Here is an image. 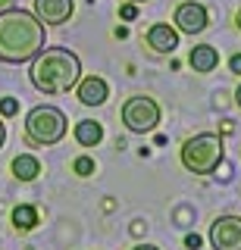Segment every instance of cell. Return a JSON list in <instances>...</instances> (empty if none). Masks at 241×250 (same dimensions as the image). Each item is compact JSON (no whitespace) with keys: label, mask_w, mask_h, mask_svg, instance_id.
<instances>
[{"label":"cell","mask_w":241,"mask_h":250,"mask_svg":"<svg viewBox=\"0 0 241 250\" xmlns=\"http://www.w3.org/2000/svg\"><path fill=\"white\" fill-rule=\"evenodd\" d=\"M119 16H122V19H126V22L138 19V6H135V3H126V6H122V10H119Z\"/></svg>","instance_id":"obj_17"},{"label":"cell","mask_w":241,"mask_h":250,"mask_svg":"<svg viewBox=\"0 0 241 250\" xmlns=\"http://www.w3.org/2000/svg\"><path fill=\"white\" fill-rule=\"evenodd\" d=\"M3 3H6V0H0V6H3Z\"/></svg>","instance_id":"obj_25"},{"label":"cell","mask_w":241,"mask_h":250,"mask_svg":"<svg viewBox=\"0 0 241 250\" xmlns=\"http://www.w3.org/2000/svg\"><path fill=\"white\" fill-rule=\"evenodd\" d=\"M188 62H191L194 72L207 75V72H213V69L219 66V50H216V47H210V44H197L188 53Z\"/></svg>","instance_id":"obj_11"},{"label":"cell","mask_w":241,"mask_h":250,"mask_svg":"<svg viewBox=\"0 0 241 250\" xmlns=\"http://www.w3.org/2000/svg\"><path fill=\"white\" fill-rule=\"evenodd\" d=\"M173 25L185 35H200L207 25H210V16H207V6L194 3V0H185V3L175 6L173 13Z\"/></svg>","instance_id":"obj_7"},{"label":"cell","mask_w":241,"mask_h":250,"mask_svg":"<svg viewBox=\"0 0 241 250\" xmlns=\"http://www.w3.org/2000/svg\"><path fill=\"white\" fill-rule=\"evenodd\" d=\"M72 135L82 147H97L100 141H104V125L94 122V119H82V122H75Z\"/></svg>","instance_id":"obj_12"},{"label":"cell","mask_w":241,"mask_h":250,"mask_svg":"<svg viewBox=\"0 0 241 250\" xmlns=\"http://www.w3.org/2000/svg\"><path fill=\"white\" fill-rule=\"evenodd\" d=\"M160 104L147 94H135L122 104V125L131 131V135H147L160 125Z\"/></svg>","instance_id":"obj_5"},{"label":"cell","mask_w":241,"mask_h":250,"mask_svg":"<svg viewBox=\"0 0 241 250\" xmlns=\"http://www.w3.org/2000/svg\"><path fill=\"white\" fill-rule=\"evenodd\" d=\"M75 94H79V100L85 106H100L110 97V88H107V82L100 75H85L75 82Z\"/></svg>","instance_id":"obj_9"},{"label":"cell","mask_w":241,"mask_h":250,"mask_svg":"<svg viewBox=\"0 0 241 250\" xmlns=\"http://www.w3.org/2000/svg\"><path fill=\"white\" fill-rule=\"evenodd\" d=\"M229 69H232L235 75H241V53H235V57L229 60Z\"/></svg>","instance_id":"obj_18"},{"label":"cell","mask_w":241,"mask_h":250,"mask_svg":"<svg viewBox=\"0 0 241 250\" xmlns=\"http://www.w3.org/2000/svg\"><path fill=\"white\" fill-rule=\"evenodd\" d=\"M72 169H75V175H94V160L91 156H79L72 163Z\"/></svg>","instance_id":"obj_15"},{"label":"cell","mask_w":241,"mask_h":250,"mask_svg":"<svg viewBox=\"0 0 241 250\" xmlns=\"http://www.w3.org/2000/svg\"><path fill=\"white\" fill-rule=\"evenodd\" d=\"M185 244H188L191 250H197L200 247V238H197V234H188V238H185Z\"/></svg>","instance_id":"obj_19"},{"label":"cell","mask_w":241,"mask_h":250,"mask_svg":"<svg viewBox=\"0 0 241 250\" xmlns=\"http://www.w3.org/2000/svg\"><path fill=\"white\" fill-rule=\"evenodd\" d=\"M213 250H241V216H219L210 225Z\"/></svg>","instance_id":"obj_6"},{"label":"cell","mask_w":241,"mask_h":250,"mask_svg":"<svg viewBox=\"0 0 241 250\" xmlns=\"http://www.w3.org/2000/svg\"><path fill=\"white\" fill-rule=\"evenodd\" d=\"M16 113H19L16 97H3V100H0V116H16Z\"/></svg>","instance_id":"obj_16"},{"label":"cell","mask_w":241,"mask_h":250,"mask_svg":"<svg viewBox=\"0 0 241 250\" xmlns=\"http://www.w3.org/2000/svg\"><path fill=\"white\" fill-rule=\"evenodd\" d=\"M75 13L72 0H35V16L41 25H66Z\"/></svg>","instance_id":"obj_8"},{"label":"cell","mask_w":241,"mask_h":250,"mask_svg":"<svg viewBox=\"0 0 241 250\" xmlns=\"http://www.w3.org/2000/svg\"><path fill=\"white\" fill-rule=\"evenodd\" d=\"M32 84L41 94H66L75 88V82L82 78V60L66 47H47L32 60Z\"/></svg>","instance_id":"obj_2"},{"label":"cell","mask_w":241,"mask_h":250,"mask_svg":"<svg viewBox=\"0 0 241 250\" xmlns=\"http://www.w3.org/2000/svg\"><path fill=\"white\" fill-rule=\"evenodd\" d=\"M3 141H6V125L0 122V147H3Z\"/></svg>","instance_id":"obj_21"},{"label":"cell","mask_w":241,"mask_h":250,"mask_svg":"<svg viewBox=\"0 0 241 250\" xmlns=\"http://www.w3.org/2000/svg\"><path fill=\"white\" fill-rule=\"evenodd\" d=\"M144 41H147V47H151L153 53H173L178 47V31L173 25H166V22H157V25L147 28Z\"/></svg>","instance_id":"obj_10"},{"label":"cell","mask_w":241,"mask_h":250,"mask_svg":"<svg viewBox=\"0 0 241 250\" xmlns=\"http://www.w3.org/2000/svg\"><path fill=\"white\" fill-rule=\"evenodd\" d=\"M131 3H144V0H131Z\"/></svg>","instance_id":"obj_24"},{"label":"cell","mask_w":241,"mask_h":250,"mask_svg":"<svg viewBox=\"0 0 241 250\" xmlns=\"http://www.w3.org/2000/svg\"><path fill=\"white\" fill-rule=\"evenodd\" d=\"M13 225H16L19 231H32L38 225V209L28 207V203H19V207L13 209Z\"/></svg>","instance_id":"obj_14"},{"label":"cell","mask_w":241,"mask_h":250,"mask_svg":"<svg viewBox=\"0 0 241 250\" xmlns=\"http://www.w3.org/2000/svg\"><path fill=\"white\" fill-rule=\"evenodd\" d=\"M235 22H238V28H241V10H238V16H235Z\"/></svg>","instance_id":"obj_23"},{"label":"cell","mask_w":241,"mask_h":250,"mask_svg":"<svg viewBox=\"0 0 241 250\" xmlns=\"http://www.w3.org/2000/svg\"><path fill=\"white\" fill-rule=\"evenodd\" d=\"M225 156V144L213 131H200L182 144V166L191 175H213Z\"/></svg>","instance_id":"obj_3"},{"label":"cell","mask_w":241,"mask_h":250,"mask_svg":"<svg viewBox=\"0 0 241 250\" xmlns=\"http://www.w3.org/2000/svg\"><path fill=\"white\" fill-rule=\"evenodd\" d=\"M235 100H238V106H241V84H238V91H235Z\"/></svg>","instance_id":"obj_22"},{"label":"cell","mask_w":241,"mask_h":250,"mask_svg":"<svg viewBox=\"0 0 241 250\" xmlns=\"http://www.w3.org/2000/svg\"><path fill=\"white\" fill-rule=\"evenodd\" d=\"M47 25H41L35 13L28 10H3L0 13V62H32L44 50Z\"/></svg>","instance_id":"obj_1"},{"label":"cell","mask_w":241,"mask_h":250,"mask_svg":"<svg viewBox=\"0 0 241 250\" xmlns=\"http://www.w3.org/2000/svg\"><path fill=\"white\" fill-rule=\"evenodd\" d=\"M13 175L19 178V182H35L38 175H41V160L32 153H19L16 160H13Z\"/></svg>","instance_id":"obj_13"},{"label":"cell","mask_w":241,"mask_h":250,"mask_svg":"<svg viewBox=\"0 0 241 250\" xmlns=\"http://www.w3.org/2000/svg\"><path fill=\"white\" fill-rule=\"evenodd\" d=\"M131 250H160V247H153V244H135Z\"/></svg>","instance_id":"obj_20"},{"label":"cell","mask_w":241,"mask_h":250,"mask_svg":"<svg viewBox=\"0 0 241 250\" xmlns=\"http://www.w3.org/2000/svg\"><path fill=\"white\" fill-rule=\"evenodd\" d=\"M69 131V119L60 106H50V104H41L35 106L32 113L25 116V138L38 147H53L66 138Z\"/></svg>","instance_id":"obj_4"}]
</instances>
